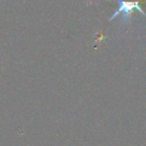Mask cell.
<instances>
[{"label": "cell", "instance_id": "cell-1", "mask_svg": "<svg viewBox=\"0 0 146 146\" xmlns=\"http://www.w3.org/2000/svg\"><path fill=\"white\" fill-rule=\"evenodd\" d=\"M120 4H119L118 10L115 12V13L112 15V17L110 18V20H112L116 17L117 15H119L120 13H122V21H125L127 18H129V15H130L132 12H134L135 10H137L138 12H140L141 14L146 17V13L142 10V7L140 6L138 1H133V2H128V1H119Z\"/></svg>", "mask_w": 146, "mask_h": 146}]
</instances>
